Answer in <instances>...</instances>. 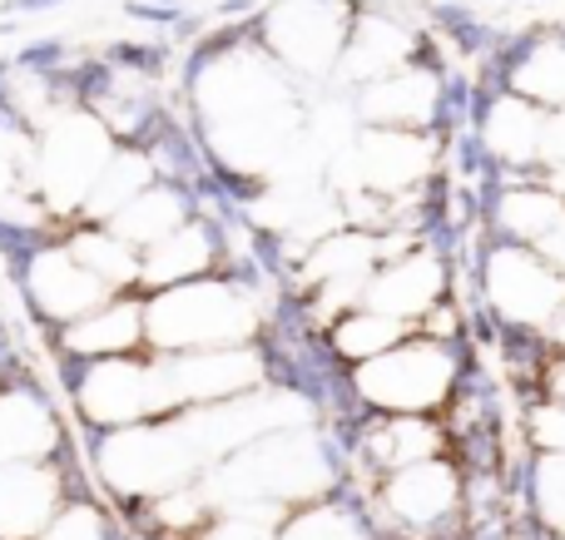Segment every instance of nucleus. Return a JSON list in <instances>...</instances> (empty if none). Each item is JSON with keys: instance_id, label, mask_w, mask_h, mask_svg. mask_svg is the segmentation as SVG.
<instances>
[{"instance_id": "1", "label": "nucleus", "mask_w": 565, "mask_h": 540, "mask_svg": "<svg viewBox=\"0 0 565 540\" xmlns=\"http://www.w3.org/2000/svg\"><path fill=\"white\" fill-rule=\"evenodd\" d=\"M209 119H214V139L238 159H274L282 129H288V105H282L274 75L254 65H224L209 79Z\"/></svg>"}, {"instance_id": "2", "label": "nucleus", "mask_w": 565, "mask_h": 540, "mask_svg": "<svg viewBox=\"0 0 565 540\" xmlns=\"http://www.w3.org/2000/svg\"><path fill=\"white\" fill-rule=\"evenodd\" d=\"M248 303L228 288H179L164 303L149 313V337L159 347H209V343H228V337L248 333Z\"/></svg>"}, {"instance_id": "3", "label": "nucleus", "mask_w": 565, "mask_h": 540, "mask_svg": "<svg viewBox=\"0 0 565 540\" xmlns=\"http://www.w3.org/2000/svg\"><path fill=\"white\" fill-rule=\"evenodd\" d=\"M487 293L497 303L501 317L526 327H551V317L565 307V273L551 263L546 253H531V248H497L487 263Z\"/></svg>"}, {"instance_id": "4", "label": "nucleus", "mask_w": 565, "mask_h": 540, "mask_svg": "<svg viewBox=\"0 0 565 540\" xmlns=\"http://www.w3.org/2000/svg\"><path fill=\"white\" fill-rule=\"evenodd\" d=\"M451 377H457V367L437 343H412L372 357L358 382L372 402H387L397 412H422V407H437L451 392Z\"/></svg>"}, {"instance_id": "5", "label": "nucleus", "mask_w": 565, "mask_h": 540, "mask_svg": "<svg viewBox=\"0 0 565 540\" xmlns=\"http://www.w3.org/2000/svg\"><path fill=\"white\" fill-rule=\"evenodd\" d=\"M258 382V363L248 353H184L149 372V407L179 402V397H234Z\"/></svg>"}, {"instance_id": "6", "label": "nucleus", "mask_w": 565, "mask_h": 540, "mask_svg": "<svg viewBox=\"0 0 565 540\" xmlns=\"http://www.w3.org/2000/svg\"><path fill=\"white\" fill-rule=\"evenodd\" d=\"M109 144L89 119H65V125L50 134L45 159H40V188H45L55 204H75L79 194L99 184V174L109 169Z\"/></svg>"}, {"instance_id": "7", "label": "nucleus", "mask_w": 565, "mask_h": 540, "mask_svg": "<svg viewBox=\"0 0 565 540\" xmlns=\"http://www.w3.org/2000/svg\"><path fill=\"white\" fill-rule=\"evenodd\" d=\"M194 462V442L184 426L174 432H119L105 446V466L125 486H169L189 472Z\"/></svg>"}, {"instance_id": "8", "label": "nucleus", "mask_w": 565, "mask_h": 540, "mask_svg": "<svg viewBox=\"0 0 565 540\" xmlns=\"http://www.w3.org/2000/svg\"><path fill=\"white\" fill-rule=\"evenodd\" d=\"M35 303L55 317H85V307H95L105 298V278L89 273L75 253H45L30 273Z\"/></svg>"}, {"instance_id": "9", "label": "nucleus", "mask_w": 565, "mask_h": 540, "mask_svg": "<svg viewBox=\"0 0 565 540\" xmlns=\"http://www.w3.org/2000/svg\"><path fill=\"white\" fill-rule=\"evenodd\" d=\"M546 119L536 109V99L526 95H511V99H497L487 115V149L507 164H531L541 159V144H546Z\"/></svg>"}, {"instance_id": "10", "label": "nucleus", "mask_w": 565, "mask_h": 540, "mask_svg": "<svg viewBox=\"0 0 565 540\" xmlns=\"http://www.w3.org/2000/svg\"><path fill=\"white\" fill-rule=\"evenodd\" d=\"M274 45L298 65H322L338 50V15L318 0H292L274 15Z\"/></svg>"}, {"instance_id": "11", "label": "nucleus", "mask_w": 565, "mask_h": 540, "mask_svg": "<svg viewBox=\"0 0 565 540\" xmlns=\"http://www.w3.org/2000/svg\"><path fill=\"white\" fill-rule=\"evenodd\" d=\"M427 164H431V149L422 144V139L402 134V129L372 134L367 144L358 149V174L367 179L372 188H402V184L427 174Z\"/></svg>"}, {"instance_id": "12", "label": "nucleus", "mask_w": 565, "mask_h": 540, "mask_svg": "<svg viewBox=\"0 0 565 540\" xmlns=\"http://www.w3.org/2000/svg\"><path fill=\"white\" fill-rule=\"evenodd\" d=\"M441 293V268L431 258H412V263H397L372 283V313L387 317H422L427 303Z\"/></svg>"}, {"instance_id": "13", "label": "nucleus", "mask_w": 565, "mask_h": 540, "mask_svg": "<svg viewBox=\"0 0 565 540\" xmlns=\"http://www.w3.org/2000/svg\"><path fill=\"white\" fill-rule=\"evenodd\" d=\"M149 407V372L129 363H109L99 372H89L85 382V412L95 422H125V417Z\"/></svg>"}, {"instance_id": "14", "label": "nucleus", "mask_w": 565, "mask_h": 540, "mask_svg": "<svg viewBox=\"0 0 565 540\" xmlns=\"http://www.w3.org/2000/svg\"><path fill=\"white\" fill-rule=\"evenodd\" d=\"M55 482L45 472H0V536H25L45 521Z\"/></svg>"}, {"instance_id": "15", "label": "nucleus", "mask_w": 565, "mask_h": 540, "mask_svg": "<svg viewBox=\"0 0 565 540\" xmlns=\"http://www.w3.org/2000/svg\"><path fill=\"white\" fill-rule=\"evenodd\" d=\"M565 218V198L556 188H511L507 198H501V228H507L511 238H521V244H546V234Z\"/></svg>"}, {"instance_id": "16", "label": "nucleus", "mask_w": 565, "mask_h": 540, "mask_svg": "<svg viewBox=\"0 0 565 540\" xmlns=\"http://www.w3.org/2000/svg\"><path fill=\"white\" fill-rule=\"evenodd\" d=\"M451 476L447 466H402V476L392 482V506H397L402 516H412V521H431V516H441L451 506Z\"/></svg>"}, {"instance_id": "17", "label": "nucleus", "mask_w": 565, "mask_h": 540, "mask_svg": "<svg viewBox=\"0 0 565 540\" xmlns=\"http://www.w3.org/2000/svg\"><path fill=\"white\" fill-rule=\"evenodd\" d=\"M431 99H437V85L427 75H387L367 95V115L387 125H422L431 115Z\"/></svg>"}, {"instance_id": "18", "label": "nucleus", "mask_w": 565, "mask_h": 540, "mask_svg": "<svg viewBox=\"0 0 565 540\" xmlns=\"http://www.w3.org/2000/svg\"><path fill=\"white\" fill-rule=\"evenodd\" d=\"M50 446V417L30 397H0V462L10 456H30Z\"/></svg>"}, {"instance_id": "19", "label": "nucleus", "mask_w": 565, "mask_h": 540, "mask_svg": "<svg viewBox=\"0 0 565 540\" xmlns=\"http://www.w3.org/2000/svg\"><path fill=\"white\" fill-rule=\"evenodd\" d=\"M169 234H179V198L174 194H139L129 208H119L115 238L125 244H164Z\"/></svg>"}, {"instance_id": "20", "label": "nucleus", "mask_w": 565, "mask_h": 540, "mask_svg": "<svg viewBox=\"0 0 565 540\" xmlns=\"http://www.w3.org/2000/svg\"><path fill=\"white\" fill-rule=\"evenodd\" d=\"M204 268H209V238L199 234V228H179L164 244H154V253L145 258L139 273H145L149 283H174V278H194V273H204Z\"/></svg>"}, {"instance_id": "21", "label": "nucleus", "mask_w": 565, "mask_h": 540, "mask_svg": "<svg viewBox=\"0 0 565 540\" xmlns=\"http://www.w3.org/2000/svg\"><path fill=\"white\" fill-rule=\"evenodd\" d=\"M139 337V307H105L89 313L79 327H70V347L79 353H125Z\"/></svg>"}, {"instance_id": "22", "label": "nucleus", "mask_w": 565, "mask_h": 540, "mask_svg": "<svg viewBox=\"0 0 565 540\" xmlns=\"http://www.w3.org/2000/svg\"><path fill=\"white\" fill-rule=\"evenodd\" d=\"M516 89L526 99L565 105V40H546L516 65Z\"/></svg>"}, {"instance_id": "23", "label": "nucleus", "mask_w": 565, "mask_h": 540, "mask_svg": "<svg viewBox=\"0 0 565 540\" xmlns=\"http://www.w3.org/2000/svg\"><path fill=\"white\" fill-rule=\"evenodd\" d=\"M402 60V40L392 25L382 20H367V25L352 35V50H348V69L352 75H387V65Z\"/></svg>"}, {"instance_id": "24", "label": "nucleus", "mask_w": 565, "mask_h": 540, "mask_svg": "<svg viewBox=\"0 0 565 540\" xmlns=\"http://www.w3.org/2000/svg\"><path fill=\"white\" fill-rule=\"evenodd\" d=\"M145 184H149L145 159H135V154L109 159V169L99 174V184H95V208L99 214H105V208H129L139 194H145Z\"/></svg>"}, {"instance_id": "25", "label": "nucleus", "mask_w": 565, "mask_h": 540, "mask_svg": "<svg viewBox=\"0 0 565 540\" xmlns=\"http://www.w3.org/2000/svg\"><path fill=\"white\" fill-rule=\"evenodd\" d=\"M372 446H377V456L387 466H417L431 456L437 436H431V426H422V422H397V426H382Z\"/></svg>"}, {"instance_id": "26", "label": "nucleus", "mask_w": 565, "mask_h": 540, "mask_svg": "<svg viewBox=\"0 0 565 540\" xmlns=\"http://www.w3.org/2000/svg\"><path fill=\"white\" fill-rule=\"evenodd\" d=\"M392 337H397V317L387 313H358L342 323L338 333V347L352 357H382L392 347Z\"/></svg>"}, {"instance_id": "27", "label": "nucleus", "mask_w": 565, "mask_h": 540, "mask_svg": "<svg viewBox=\"0 0 565 540\" xmlns=\"http://www.w3.org/2000/svg\"><path fill=\"white\" fill-rule=\"evenodd\" d=\"M75 258L89 268V273L109 278V283H125L129 273H139V268H135V258H129V248H125V238L85 234V238H79V244H75Z\"/></svg>"}, {"instance_id": "28", "label": "nucleus", "mask_w": 565, "mask_h": 540, "mask_svg": "<svg viewBox=\"0 0 565 540\" xmlns=\"http://www.w3.org/2000/svg\"><path fill=\"white\" fill-rule=\"evenodd\" d=\"M536 436L546 446H556V452H565V402L541 407V412H536Z\"/></svg>"}, {"instance_id": "29", "label": "nucleus", "mask_w": 565, "mask_h": 540, "mask_svg": "<svg viewBox=\"0 0 565 540\" xmlns=\"http://www.w3.org/2000/svg\"><path fill=\"white\" fill-rule=\"evenodd\" d=\"M541 159L551 169H565V105L546 119V144H541Z\"/></svg>"}, {"instance_id": "30", "label": "nucleus", "mask_w": 565, "mask_h": 540, "mask_svg": "<svg viewBox=\"0 0 565 540\" xmlns=\"http://www.w3.org/2000/svg\"><path fill=\"white\" fill-rule=\"evenodd\" d=\"M50 540H99V521L89 511H70L65 521L55 526V536Z\"/></svg>"}, {"instance_id": "31", "label": "nucleus", "mask_w": 565, "mask_h": 540, "mask_svg": "<svg viewBox=\"0 0 565 540\" xmlns=\"http://www.w3.org/2000/svg\"><path fill=\"white\" fill-rule=\"evenodd\" d=\"M292 540H352V531L342 521H332V516H312V521H302Z\"/></svg>"}, {"instance_id": "32", "label": "nucleus", "mask_w": 565, "mask_h": 540, "mask_svg": "<svg viewBox=\"0 0 565 540\" xmlns=\"http://www.w3.org/2000/svg\"><path fill=\"white\" fill-rule=\"evenodd\" d=\"M541 253H546L551 263H556L561 273H565V218H561V224H556V228H551V234H546V244H541Z\"/></svg>"}, {"instance_id": "33", "label": "nucleus", "mask_w": 565, "mask_h": 540, "mask_svg": "<svg viewBox=\"0 0 565 540\" xmlns=\"http://www.w3.org/2000/svg\"><path fill=\"white\" fill-rule=\"evenodd\" d=\"M214 540H268V536L254 531V526H228V531H218Z\"/></svg>"}, {"instance_id": "34", "label": "nucleus", "mask_w": 565, "mask_h": 540, "mask_svg": "<svg viewBox=\"0 0 565 540\" xmlns=\"http://www.w3.org/2000/svg\"><path fill=\"white\" fill-rule=\"evenodd\" d=\"M551 392H556V402H565V357L551 363Z\"/></svg>"}, {"instance_id": "35", "label": "nucleus", "mask_w": 565, "mask_h": 540, "mask_svg": "<svg viewBox=\"0 0 565 540\" xmlns=\"http://www.w3.org/2000/svg\"><path fill=\"white\" fill-rule=\"evenodd\" d=\"M551 343H556V347H561V357H565V307H561L556 317H551Z\"/></svg>"}]
</instances>
